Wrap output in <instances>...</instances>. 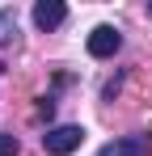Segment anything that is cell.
<instances>
[{"label":"cell","mask_w":152,"mask_h":156,"mask_svg":"<svg viewBox=\"0 0 152 156\" xmlns=\"http://www.w3.org/2000/svg\"><path fill=\"white\" fill-rule=\"evenodd\" d=\"M85 144V131L80 127H51L47 135H42V148H47V156H68V152H76Z\"/></svg>","instance_id":"6da1fadb"},{"label":"cell","mask_w":152,"mask_h":156,"mask_svg":"<svg viewBox=\"0 0 152 156\" xmlns=\"http://www.w3.org/2000/svg\"><path fill=\"white\" fill-rule=\"evenodd\" d=\"M118 47H123V34L114 26H97L89 34V55H93V59H114Z\"/></svg>","instance_id":"7a4b0ae2"},{"label":"cell","mask_w":152,"mask_h":156,"mask_svg":"<svg viewBox=\"0 0 152 156\" xmlns=\"http://www.w3.org/2000/svg\"><path fill=\"white\" fill-rule=\"evenodd\" d=\"M68 21V4H59V0H38L34 4V26L38 30H59Z\"/></svg>","instance_id":"3957f363"},{"label":"cell","mask_w":152,"mask_h":156,"mask_svg":"<svg viewBox=\"0 0 152 156\" xmlns=\"http://www.w3.org/2000/svg\"><path fill=\"white\" fill-rule=\"evenodd\" d=\"M144 148H148V139H144V135H123V139L106 144L97 156H144Z\"/></svg>","instance_id":"277c9868"},{"label":"cell","mask_w":152,"mask_h":156,"mask_svg":"<svg viewBox=\"0 0 152 156\" xmlns=\"http://www.w3.org/2000/svg\"><path fill=\"white\" fill-rule=\"evenodd\" d=\"M17 38V17H13V9H0V47H9Z\"/></svg>","instance_id":"5b68a950"},{"label":"cell","mask_w":152,"mask_h":156,"mask_svg":"<svg viewBox=\"0 0 152 156\" xmlns=\"http://www.w3.org/2000/svg\"><path fill=\"white\" fill-rule=\"evenodd\" d=\"M17 148H21L17 135H4V131H0V156H17Z\"/></svg>","instance_id":"8992f818"},{"label":"cell","mask_w":152,"mask_h":156,"mask_svg":"<svg viewBox=\"0 0 152 156\" xmlns=\"http://www.w3.org/2000/svg\"><path fill=\"white\" fill-rule=\"evenodd\" d=\"M0 68H4V63H0Z\"/></svg>","instance_id":"52a82bcc"}]
</instances>
